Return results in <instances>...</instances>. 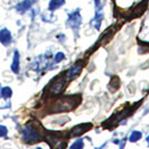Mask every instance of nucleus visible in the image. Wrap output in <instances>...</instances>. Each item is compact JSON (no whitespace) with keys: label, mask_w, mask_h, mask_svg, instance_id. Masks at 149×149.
<instances>
[{"label":"nucleus","mask_w":149,"mask_h":149,"mask_svg":"<svg viewBox=\"0 0 149 149\" xmlns=\"http://www.w3.org/2000/svg\"><path fill=\"white\" fill-rule=\"evenodd\" d=\"M22 138L27 142H36L40 139V134L34 125H27L22 129Z\"/></svg>","instance_id":"nucleus-1"},{"label":"nucleus","mask_w":149,"mask_h":149,"mask_svg":"<svg viewBox=\"0 0 149 149\" xmlns=\"http://www.w3.org/2000/svg\"><path fill=\"white\" fill-rule=\"evenodd\" d=\"M76 104H77V101L75 97H64L60 100L55 104V107H56V111H68L76 107Z\"/></svg>","instance_id":"nucleus-2"},{"label":"nucleus","mask_w":149,"mask_h":149,"mask_svg":"<svg viewBox=\"0 0 149 149\" xmlns=\"http://www.w3.org/2000/svg\"><path fill=\"white\" fill-rule=\"evenodd\" d=\"M66 76H57V79L52 83L49 92L52 94H60L65 89V83H66Z\"/></svg>","instance_id":"nucleus-3"},{"label":"nucleus","mask_w":149,"mask_h":149,"mask_svg":"<svg viewBox=\"0 0 149 149\" xmlns=\"http://www.w3.org/2000/svg\"><path fill=\"white\" fill-rule=\"evenodd\" d=\"M81 24V16L79 15V11H75V13H72L68 16V20H67V25L72 28L76 29Z\"/></svg>","instance_id":"nucleus-4"},{"label":"nucleus","mask_w":149,"mask_h":149,"mask_svg":"<svg viewBox=\"0 0 149 149\" xmlns=\"http://www.w3.org/2000/svg\"><path fill=\"white\" fill-rule=\"evenodd\" d=\"M92 128V125H85V123H83V125H79V126H76L74 127L72 130H71V134L70 136L71 137H76V136H81L82 134H84L86 130H89Z\"/></svg>","instance_id":"nucleus-5"},{"label":"nucleus","mask_w":149,"mask_h":149,"mask_svg":"<svg viewBox=\"0 0 149 149\" xmlns=\"http://www.w3.org/2000/svg\"><path fill=\"white\" fill-rule=\"evenodd\" d=\"M83 67V63L82 62H79V63H75L73 66L71 67L68 71L66 72V77H70V79H73L74 76L79 75L81 73Z\"/></svg>","instance_id":"nucleus-6"},{"label":"nucleus","mask_w":149,"mask_h":149,"mask_svg":"<svg viewBox=\"0 0 149 149\" xmlns=\"http://www.w3.org/2000/svg\"><path fill=\"white\" fill-rule=\"evenodd\" d=\"M0 42H1V44L5 45V46H8L11 43V34L6 28L1 29V31H0Z\"/></svg>","instance_id":"nucleus-7"},{"label":"nucleus","mask_w":149,"mask_h":149,"mask_svg":"<svg viewBox=\"0 0 149 149\" xmlns=\"http://www.w3.org/2000/svg\"><path fill=\"white\" fill-rule=\"evenodd\" d=\"M37 0H24L22 3H19V5H17V9L19 10V11H26L27 9H29L35 2H36Z\"/></svg>","instance_id":"nucleus-8"},{"label":"nucleus","mask_w":149,"mask_h":149,"mask_svg":"<svg viewBox=\"0 0 149 149\" xmlns=\"http://www.w3.org/2000/svg\"><path fill=\"white\" fill-rule=\"evenodd\" d=\"M11 71L14 73H19V53L16 51L14 54V61H13V64H11Z\"/></svg>","instance_id":"nucleus-9"},{"label":"nucleus","mask_w":149,"mask_h":149,"mask_svg":"<svg viewBox=\"0 0 149 149\" xmlns=\"http://www.w3.org/2000/svg\"><path fill=\"white\" fill-rule=\"evenodd\" d=\"M65 3V0H51L49 1V6H48V9L49 10H56L60 7H62L63 5Z\"/></svg>","instance_id":"nucleus-10"},{"label":"nucleus","mask_w":149,"mask_h":149,"mask_svg":"<svg viewBox=\"0 0 149 149\" xmlns=\"http://www.w3.org/2000/svg\"><path fill=\"white\" fill-rule=\"evenodd\" d=\"M141 136L142 134L140 131H132L131 134H130V137H129V140H130L131 142H136L141 138Z\"/></svg>","instance_id":"nucleus-11"},{"label":"nucleus","mask_w":149,"mask_h":149,"mask_svg":"<svg viewBox=\"0 0 149 149\" xmlns=\"http://www.w3.org/2000/svg\"><path fill=\"white\" fill-rule=\"evenodd\" d=\"M1 95H2V97H5V99H8V97H10L13 95V91H11L10 88L6 86V88H3V89L1 90Z\"/></svg>","instance_id":"nucleus-12"},{"label":"nucleus","mask_w":149,"mask_h":149,"mask_svg":"<svg viewBox=\"0 0 149 149\" xmlns=\"http://www.w3.org/2000/svg\"><path fill=\"white\" fill-rule=\"evenodd\" d=\"M102 19H103V15H102V14H97L95 17H94V22H97V25H94V27H95L97 29H99V27H100V25H101Z\"/></svg>","instance_id":"nucleus-13"},{"label":"nucleus","mask_w":149,"mask_h":149,"mask_svg":"<svg viewBox=\"0 0 149 149\" xmlns=\"http://www.w3.org/2000/svg\"><path fill=\"white\" fill-rule=\"evenodd\" d=\"M65 58V55L63 54L62 52H58L56 55H55V62L58 63V62H62V61Z\"/></svg>","instance_id":"nucleus-14"},{"label":"nucleus","mask_w":149,"mask_h":149,"mask_svg":"<svg viewBox=\"0 0 149 149\" xmlns=\"http://www.w3.org/2000/svg\"><path fill=\"white\" fill-rule=\"evenodd\" d=\"M83 141L82 140H79V141H75L72 146H71V148H83Z\"/></svg>","instance_id":"nucleus-15"},{"label":"nucleus","mask_w":149,"mask_h":149,"mask_svg":"<svg viewBox=\"0 0 149 149\" xmlns=\"http://www.w3.org/2000/svg\"><path fill=\"white\" fill-rule=\"evenodd\" d=\"M8 130L5 126H0V137H5L7 134Z\"/></svg>","instance_id":"nucleus-16"},{"label":"nucleus","mask_w":149,"mask_h":149,"mask_svg":"<svg viewBox=\"0 0 149 149\" xmlns=\"http://www.w3.org/2000/svg\"><path fill=\"white\" fill-rule=\"evenodd\" d=\"M147 142H148V143H149V136H148V137H147Z\"/></svg>","instance_id":"nucleus-17"}]
</instances>
